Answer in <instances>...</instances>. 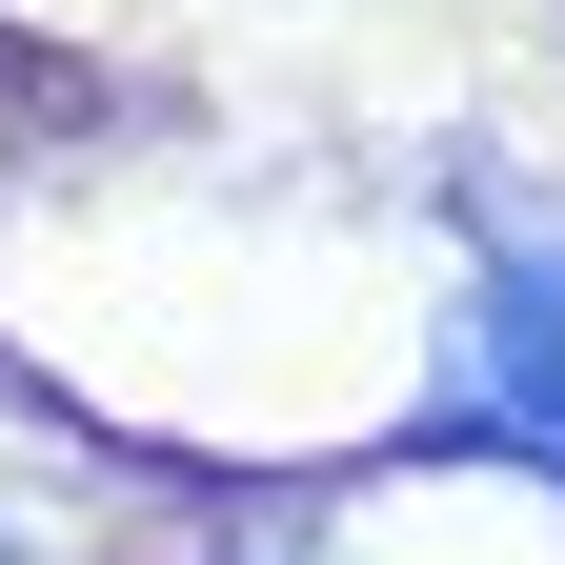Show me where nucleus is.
Wrapping results in <instances>:
<instances>
[{"mask_svg":"<svg viewBox=\"0 0 565 565\" xmlns=\"http://www.w3.org/2000/svg\"><path fill=\"white\" fill-rule=\"evenodd\" d=\"M424 445H505V465L565 484V243H545V223L484 243V303H465V343H445Z\"/></svg>","mask_w":565,"mask_h":565,"instance_id":"obj_1","label":"nucleus"},{"mask_svg":"<svg viewBox=\"0 0 565 565\" xmlns=\"http://www.w3.org/2000/svg\"><path fill=\"white\" fill-rule=\"evenodd\" d=\"M0 565H21V545H0Z\"/></svg>","mask_w":565,"mask_h":565,"instance_id":"obj_2","label":"nucleus"}]
</instances>
